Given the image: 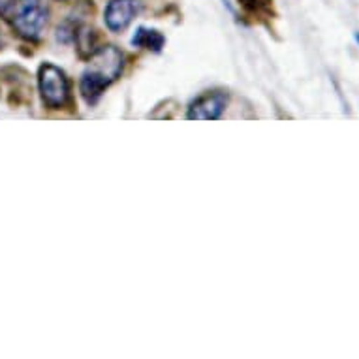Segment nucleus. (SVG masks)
I'll list each match as a JSON object with an SVG mask.
<instances>
[{
	"label": "nucleus",
	"instance_id": "39448f33",
	"mask_svg": "<svg viewBox=\"0 0 359 359\" xmlns=\"http://www.w3.org/2000/svg\"><path fill=\"white\" fill-rule=\"evenodd\" d=\"M226 106H228V95L226 93H220V90L207 93L190 106L187 117L190 121H215V118H220Z\"/></svg>",
	"mask_w": 359,
	"mask_h": 359
},
{
	"label": "nucleus",
	"instance_id": "f257e3e1",
	"mask_svg": "<svg viewBox=\"0 0 359 359\" xmlns=\"http://www.w3.org/2000/svg\"><path fill=\"white\" fill-rule=\"evenodd\" d=\"M123 72V53L115 46L100 48L93 55L90 65L81 76V95L88 104H95Z\"/></svg>",
	"mask_w": 359,
	"mask_h": 359
},
{
	"label": "nucleus",
	"instance_id": "7ed1b4c3",
	"mask_svg": "<svg viewBox=\"0 0 359 359\" xmlns=\"http://www.w3.org/2000/svg\"><path fill=\"white\" fill-rule=\"evenodd\" d=\"M40 93L43 104L49 109H60L70 98V83L65 72L53 65H43L40 68Z\"/></svg>",
	"mask_w": 359,
	"mask_h": 359
},
{
	"label": "nucleus",
	"instance_id": "f03ea898",
	"mask_svg": "<svg viewBox=\"0 0 359 359\" xmlns=\"http://www.w3.org/2000/svg\"><path fill=\"white\" fill-rule=\"evenodd\" d=\"M13 29L27 40H38L48 25V4L43 0H12L4 10Z\"/></svg>",
	"mask_w": 359,
	"mask_h": 359
},
{
	"label": "nucleus",
	"instance_id": "423d86ee",
	"mask_svg": "<svg viewBox=\"0 0 359 359\" xmlns=\"http://www.w3.org/2000/svg\"><path fill=\"white\" fill-rule=\"evenodd\" d=\"M164 36L160 34L158 30L153 29H137L134 38H132V43L136 46V48L142 49H153V51H160V49L164 48Z\"/></svg>",
	"mask_w": 359,
	"mask_h": 359
},
{
	"label": "nucleus",
	"instance_id": "20e7f679",
	"mask_svg": "<svg viewBox=\"0 0 359 359\" xmlns=\"http://www.w3.org/2000/svg\"><path fill=\"white\" fill-rule=\"evenodd\" d=\"M140 12L137 0H111L104 12L106 27L111 32H123Z\"/></svg>",
	"mask_w": 359,
	"mask_h": 359
},
{
	"label": "nucleus",
	"instance_id": "0eeeda50",
	"mask_svg": "<svg viewBox=\"0 0 359 359\" xmlns=\"http://www.w3.org/2000/svg\"><path fill=\"white\" fill-rule=\"evenodd\" d=\"M239 2H243V4H252L254 0H239Z\"/></svg>",
	"mask_w": 359,
	"mask_h": 359
},
{
	"label": "nucleus",
	"instance_id": "6e6552de",
	"mask_svg": "<svg viewBox=\"0 0 359 359\" xmlns=\"http://www.w3.org/2000/svg\"><path fill=\"white\" fill-rule=\"evenodd\" d=\"M353 38H355V41H358V46H359V32H355V36H353Z\"/></svg>",
	"mask_w": 359,
	"mask_h": 359
}]
</instances>
